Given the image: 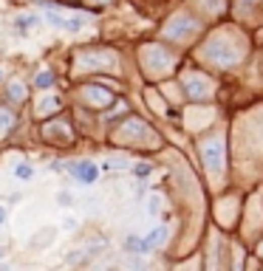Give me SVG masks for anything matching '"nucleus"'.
<instances>
[{
  "label": "nucleus",
  "mask_w": 263,
  "mask_h": 271,
  "mask_svg": "<svg viewBox=\"0 0 263 271\" xmlns=\"http://www.w3.org/2000/svg\"><path fill=\"white\" fill-rule=\"evenodd\" d=\"M51 243V240H54V229H48V232H40V235H37L34 237V240H31V246H37V243Z\"/></svg>",
  "instance_id": "6e6552de"
},
{
  "label": "nucleus",
  "mask_w": 263,
  "mask_h": 271,
  "mask_svg": "<svg viewBox=\"0 0 263 271\" xmlns=\"http://www.w3.org/2000/svg\"><path fill=\"white\" fill-rule=\"evenodd\" d=\"M164 237H167V226H156L147 237H142V254H150V251L156 249Z\"/></svg>",
  "instance_id": "7ed1b4c3"
},
{
  "label": "nucleus",
  "mask_w": 263,
  "mask_h": 271,
  "mask_svg": "<svg viewBox=\"0 0 263 271\" xmlns=\"http://www.w3.org/2000/svg\"><path fill=\"white\" fill-rule=\"evenodd\" d=\"M20 91H26V88H20V85H12V93H9V96H12V99H20V96H26V93H20Z\"/></svg>",
  "instance_id": "9b49d317"
},
{
  "label": "nucleus",
  "mask_w": 263,
  "mask_h": 271,
  "mask_svg": "<svg viewBox=\"0 0 263 271\" xmlns=\"http://www.w3.org/2000/svg\"><path fill=\"white\" fill-rule=\"evenodd\" d=\"M3 223H6V209L0 207V226H3Z\"/></svg>",
  "instance_id": "ddd939ff"
},
{
  "label": "nucleus",
  "mask_w": 263,
  "mask_h": 271,
  "mask_svg": "<svg viewBox=\"0 0 263 271\" xmlns=\"http://www.w3.org/2000/svg\"><path fill=\"white\" fill-rule=\"evenodd\" d=\"M57 204H60V207H71V204H74V195L63 189V192H57Z\"/></svg>",
  "instance_id": "1a4fd4ad"
},
{
  "label": "nucleus",
  "mask_w": 263,
  "mask_h": 271,
  "mask_svg": "<svg viewBox=\"0 0 263 271\" xmlns=\"http://www.w3.org/2000/svg\"><path fill=\"white\" fill-rule=\"evenodd\" d=\"M45 23H51V26H57V29H63V31H79L85 26V17H65L48 6L45 9Z\"/></svg>",
  "instance_id": "f03ea898"
},
{
  "label": "nucleus",
  "mask_w": 263,
  "mask_h": 271,
  "mask_svg": "<svg viewBox=\"0 0 263 271\" xmlns=\"http://www.w3.org/2000/svg\"><path fill=\"white\" fill-rule=\"evenodd\" d=\"M15 175H17L20 181H29L31 175H34V167H31V164H17V167H15Z\"/></svg>",
  "instance_id": "423d86ee"
},
{
  "label": "nucleus",
  "mask_w": 263,
  "mask_h": 271,
  "mask_svg": "<svg viewBox=\"0 0 263 271\" xmlns=\"http://www.w3.org/2000/svg\"><path fill=\"white\" fill-rule=\"evenodd\" d=\"M0 271H12V268H9V265H0Z\"/></svg>",
  "instance_id": "4468645a"
},
{
  "label": "nucleus",
  "mask_w": 263,
  "mask_h": 271,
  "mask_svg": "<svg viewBox=\"0 0 263 271\" xmlns=\"http://www.w3.org/2000/svg\"><path fill=\"white\" fill-rule=\"evenodd\" d=\"M125 251H128V254H142V237L128 235L125 237Z\"/></svg>",
  "instance_id": "39448f33"
},
{
  "label": "nucleus",
  "mask_w": 263,
  "mask_h": 271,
  "mask_svg": "<svg viewBox=\"0 0 263 271\" xmlns=\"http://www.w3.org/2000/svg\"><path fill=\"white\" fill-rule=\"evenodd\" d=\"M150 170H153L150 164H136V167H133V172L139 175V178H144V175H150Z\"/></svg>",
  "instance_id": "9d476101"
},
{
  "label": "nucleus",
  "mask_w": 263,
  "mask_h": 271,
  "mask_svg": "<svg viewBox=\"0 0 263 271\" xmlns=\"http://www.w3.org/2000/svg\"><path fill=\"white\" fill-rule=\"evenodd\" d=\"M3 254H6V249H0V257H3Z\"/></svg>",
  "instance_id": "2eb2a0df"
},
{
  "label": "nucleus",
  "mask_w": 263,
  "mask_h": 271,
  "mask_svg": "<svg viewBox=\"0 0 263 271\" xmlns=\"http://www.w3.org/2000/svg\"><path fill=\"white\" fill-rule=\"evenodd\" d=\"M63 170L71 172L79 184H93V181H96V175H99V170H96V164H93V161H74V164H63Z\"/></svg>",
  "instance_id": "f257e3e1"
},
{
  "label": "nucleus",
  "mask_w": 263,
  "mask_h": 271,
  "mask_svg": "<svg viewBox=\"0 0 263 271\" xmlns=\"http://www.w3.org/2000/svg\"><path fill=\"white\" fill-rule=\"evenodd\" d=\"M63 226H65V229H74V226H77V221H74V218H65Z\"/></svg>",
  "instance_id": "f8f14e48"
},
{
  "label": "nucleus",
  "mask_w": 263,
  "mask_h": 271,
  "mask_svg": "<svg viewBox=\"0 0 263 271\" xmlns=\"http://www.w3.org/2000/svg\"><path fill=\"white\" fill-rule=\"evenodd\" d=\"M34 23H40V17H34V15H20L15 20V29L20 31V34H29V26H34Z\"/></svg>",
  "instance_id": "20e7f679"
},
{
  "label": "nucleus",
  "mask_w": 263,
  "mask_h": 271,
  "mask_svg": "<svg viewBox=\"0 0 263 271\" xmlns=\"http://www.w3.org/2000/svg\"><path fill=\"white\" fill-rule=\"evenodd\" d=\"M34 82H37V88H51V85H54V74H51V71L37 74V79H34Z\"/></svg>",
  "instance_id": "0eeeda50"
}]
</instances>
